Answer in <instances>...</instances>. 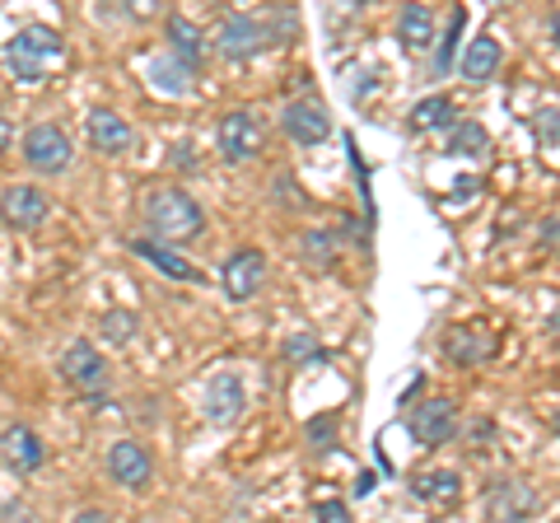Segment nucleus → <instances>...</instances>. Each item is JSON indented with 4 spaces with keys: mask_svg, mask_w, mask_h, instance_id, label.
<instances>
[{
    "mask_svg": "<svg viewBox=\"0 0 560 523\" xmlns=\"http://www.w3.org/2000/svg\"><path fill=\"white\" fill-rule=\"evenodd\" d=\"M500 61H504V51H500V43L490 38V33H481V38H471L467 43V51H463V61H458V75L467 80V84H486V80H495V71H500Z\"/></svg>",
    "mask_w": 560,
    "mask_h": 523,
    "instance_id": "obj_18",
    "label": "nucleus"
},
{
    "mask_svg": "<svg viewBox=\"0 0 560 523\" xmlns=\"http://www.w3.org/2000/svg\"><path fill=\"white\" fill-rule=\"evenodd\" d=\"M150 80H154V90H164V94H187L191 84H197V71H191L187 61H178L173 51H164V57H154L150 61Z\"/></svg>",
    "mask_w": 560,
    "mask_h": 523,
    "instance_id": "obj_22",
    "label": "nucleus"
},
{
    "mask_svg": "<svg viewBox=\"0 0 560 523\" xmlns=\"http://www.w3.org/2000/svg\"><path fill=\"white\" fill-rule=\"evenodd\" d=\"M533 127H537V141H541V146H560V103L541 108Z\"/></svg>",
    "mask_w": 560,
    "mask_h": 523,
    "instance_id": "obj_30",
    "label": "nucleus"
},
{
    "mask_svg": "<svg viewBox=\"0 0 560 523\" xmlns=\"http://www.w3.org/2000/svg\"><path fill=\"white\" fill-rule=\"evenodd\" d=\"M108 477L121 486V491H150L154 481V453L140 440H117L108 444Z\"/></svg>",
    "mask_w": 560,
    "mask_h": 523,
    "instance_id": "obj_10",
    "label": "nucleus"
},
{
    "mask_svg": "<svg viewBox=\"0 0 560 523\" xmlns=\"http://www.w3.org/2000/svg\"><path fill=\"white\" fill-rule=\"evenodd\" d=\"M75 519H80V523H98V519H108V514H103V510H80Z\"/></svg>",
    "mask_w": 560,
    "mask_h": 523,
    "instance_id": "obj_35",
    "label": "nucleus"
},
{
    "mask_svg": "<svg viewBox=\"0 0 560 523\" xmlns=\"http://www.w3.org/2000/svg\"><path fill=\"white\" fill-rule=\"evenodd\" d=\"M463 28H467V10H463V5H453L448 28L440 33V47H434V57H430V75H448V71H453V51H458Z\"/></svg>",
    "mask_w": 560,
    "mask_h": 523,
    "instance_id": "obj_25",
    "label": "nucleus"
},
{
    "mask_svg": "<svg viewBox=\"0 0 560 523\" xmlns=\"http://www.w3.org/2000/svg\"><path fill=\"white\" fill-rule=\"evenodd\" d=\"M490 5H510V0H490Z\"/></svg>",
    "mask_w": 560,
    "mask_h": 523,
    "instance_id": "obj_38",
    "label": "nucleus"
},
{
    "mask_svg": "<svg viewBox=\"0 0 560 523\" xmlns=\"http://www.w3.org/2000/svg\"><path fill=\"white\" fill-rule=\"evenodd\" d=\"M313 519L341 523V519H350V504H346V500H318V504H313Z\"/></svg>",
    "mask_w": 560,
    "mask_h": 523,
    "instance_id": "obj_31",
    "label": "nucleus"
},
{
    "mask_svg": "<svg viewBox=\"0 0 560 523\" xmlns=\"http://www.w3.org/2000/svg\"><path fill=\"white\" fill-rule=\"evenodd\" d=\"M215 47L224 61H253L261 51H271V33L261 14H224V24L215 33Z\"/></svg>",
    "mask_w": 560,
    "mask_h": 523,
    "instance_id": "obj_4",
    "label": "nucleus"
},
{
    "mask_svg": "<svg viewBox=\"0 0 560 523\" xmlns=\"http://www.w3.org/2000/svg\"><path fill=\"white\" fill-rule=\"evenodd\" d=\"M453 121H458V108H453V98H444V94H430V98H420L411 108V127L416 131H448Z\"/></svg>",
    "mask_w": 560,
    "mask_h": 523,
    "instance_id": "obj_23",
    "label": "nucleus"
},
{
    "mask_svg": "<svg viewBox=\"0 0 560 523\" xmlns=\"http://www.w3.org/2000/svg\"><path fill=\"white\" fill-rule=\"evenodd\" d=\"M145 230L160 243H191L206 230V211L183 187H154L145 197Z\"/></svg>",
    "mask_w": 560,
    "mask_h": 523,
    "instance_id": "obj_2",
    "label": "nucleus"
},
{
    "mask_svg": "<svg viewBox=\"0 0 560 523\" xmlns=\"http://www.w3.org/2000/svg\"><path fill=\"white\" fill-rule=\"evenodd\" d=\"M337 426H341V421H337L331 411H327V416H313V421L304 426V430H308V444L318 449V453H327L331 444H337Z\"/></svg>",
    "mask_w": 560,
    "mask_h": 523,
    "instance_id": "obj_29",
    "label": "nucleus"
},
{
    "mask_svg": "<svg viewBox=\"0 0 560 523\" xmlns=\"http://www.w3.org/2000/svg\"><path fill=\"white\" fill-rule=\"evenodd\" d=\"M280 131H285L294 146H304V150L323 146L327 136H331L327 103H323V98H290L285 113H280Z\"/></svg>",
    "mask_w": 560,
    "mask_h": 523,
    "instance_id": "obj_9",
    "label": "nucleus"
},
{
    "mask_svg": "<svg viewBox=\"0 0 560 523\" xmlns=\"http://www.w3.org/2000/svg\"><path fill=\"white\" fill-rule=\"evenodd\" d=\"M551 430H556V434H560V411H556V416H551Z\"/></svg>",
    "mask_w": 560,
    "mask_h": 523,
    "instance_id": "obj_37",
    "label": "nucleus"
},
{
    "mask_svg": "<svg viewBox=\"0 0 560 523\" xmlns=\"http://www.w3.org/2000/svg\"><path fill=\"white\" fill-rule=\"evenodd\" d=\"M490 150V136L481 121H453L448 127V154H458V160H481V154Z\"/></svg>",
    "mask_w": 560,
    "mask_h": 523,
    "instance_id": "obj_24",
    "label": "nucleus"
},
{
    "mask_svg": "<svg viewBox=\"0 0 560 523\" xmlns=\"http://www.w3.org/2000/svg\"><path fill=\"white\" fill-rule=\"evenodd\" d=\"M551 38H556V47H560V10L551 14Z\"/></svg>",
    "mask_w": 560,
    "mask_h": 523,
    "instance_id": "obj_36",
    "label": "nucleus"
},
{
    "mask_svg": "<svg viewBox=\"0 0 560 523\" xmlns=\"http://www.w3.org/2000/svg\"><path fill=\"white\" fill-rule=\"evenodd\" d=\"M47 220H51V201H47V191L28 187V183H14V187L0 191V224H5V230L33 234V230H43Z\"/></svg>",
    "mask_w": 560,
    "mask_h": 523,
    "instance_id": "obj_7",
    "label": "nucleus"
},
{
    "mask_svg": "<svg viewBox=\"0 0 560 523\" xmlns=\"http://www.w3.org/2000/svg\"><path fill=\"white\" fill-rule=\"evenodd\" d=\"M300 253H304L308 267L327 271L331 262H337V239H331V230H308V234L300 239Z\"/></svg>",
    "mask_w": 560,
    "mask_h": 523,
    "instance_id": "obj_26",
    "label": "nucleus"
},
{
    "mask_svg": "<svg viewBox=\"0 0 560 523\" xmlns=\"http://www.w3.org/2000/svg\"><path fill=\"white\" fill-rule=\"evenodd\" d=\"M121 10H127L131 20H150V14H160V0H121Z\"/></svg>",
    "mask_w": 560,
    "mask_h": 523,
    "instance_id": "obj_32",
    "label": "nucleus"
},
{
    "mask_svg": "<svg viewBox=\"0 0 560 523\" xmlns=\"http://www.w3.org/2000/svg\"><path fill=\"white\" fill-rule=\"evenodd\" d=\"M243 407H248V388H243V379L234 370H220L206 383V421L210 426H234Z\"/></svg>",
    "mask_w": 560,
    "mask_h": 523,
    "instance_id": "obj_13",
    "label": "nucleus"
},
{
    "mask_svg": "<svg viewBox=\"0 0 560 523\" xmlns=\"http://www.w3.org/2000/svg\"><path fill=\"white\" fill-rule=\"evenodd\" d=\"M24 164L33 173H43V178H57V173H66L70 164H75V146H70V136L57 127V121H38V127L24 131Z\"/></svg>",
    "mask_w": 560,
    "mask_h": 523,
    "instance_id": "obj_3",
    "label": "nucleus"
},
{
    "mask_svg": "<svg viewBox=\"0 0 560 523\" xmlns=\"http://www.w3.org/2000/svg\"><path fill=\"white\" fill-rule=\"evenodd\" d=\"M411 496L425 500V504H440V510H453L463 500V477L453 467H440V473H420L411 481Z\"/></svg>",
    "mask_w": 560,
    "mask_h": 523,
    "instance_id": "obj_20",
    "label": "nucleus"
},
{
    "mask_svg": "<svg viewBox=\"0 0 560 523\" xmlns=\"http://www.w3.org/2000/svg\"><path fill=\"white\" fill-rule=\"evenodd\" d=\"M215 146L224 164H248L261 154V127L248 108H230L215 121Z\"/></svg>",
    "mask_w": 560,
    "mask_h": 523,
    "instance_id": "obj_6",
    "label": "nucleus"
},
{
    "mask_svg": "<svg viewBox=\"0 0 560 523\" xmlns=\"http://www.w3.org/2000/svg\"><path fill=\"white\" fill-rule=\"evenodd\" d=\"M434 38H440V33H434L430 5H420V0H407V5L397 10V43L407 47V51H430Z\"/></svg>",
    "mask_w": 560,
    "mask_h": 523,
    "instance_id": "obj_17",
    "label": "nucleus"
},
{
    "mask_svg": "<svg viewBox=\"0 0 560 523\" xmlns=\"http://www.w3.org/2000/svg\"><path fill=\"white\" fill-rule=\"evenodd\" d=\"M541 248L560 253V216H556V220H547V230H541Z\"/></svg>",
    "mask_w": 560,
    "mask_h": 523,
    "instance_id": "obj_33",
    "label": "nucleus"
},
{
    "mask_svg": "<svg viewBox=\"0 0 560 523\" xmlns=\"http://www.w3.org/2000/svg\"><path fill=\"white\" fill-rule=\"evenodd\" d=\"M407 430H411V440L420 449H440L458 434V407H453L448 397H425L420 407H411Z\"/></svg>",
    "mask_w": 560,
    "mask_h": 523,
    "instance_id": "obj_8",
    "label": "nucleus"
},
{
    "mask_svg": "<svg viewBox=\"0 0 560 523\" xmlns=\"http://www.w3.org/2000/svg\"><path fill=\"white\" fill-rule=\"evenodd\" d=\"M486 514L490 519H533L537 514V496L518 477H495L486 486Z\"/></svg>",
    "mask_w": 560,
    "mask_h": 523,
    "instance_id": "obj_15",
    "label": "nucleus"
},
{
    "mask_svg": "<svg viewBox=\"0 0 560 523\" xmlns=\"http://www.w3.org/2000/svg\"><path fill=\"white\" fill-rule=\"evenodd\" d=\"M285 360H290V364H323L327 351H323V346L313 341L308 333H294V337L285 341Z\"/></svg>",
    "mask_w": 560,
    "mask_h": 523,
    "instance_id": "obj_28",
    "label": "nucleus"
},
{
    "mask_svg": "<svg viewBox=\"0 0 560 523\" xmlns=\"http://www.w3.org/2000/svg\"><path fill=\"white\" fill-rule=\"evenodd\" d=\"M61 374L70 388H80L90 403H103V388H108V360L94 341H70L61 356Z\"/></svg>",
    "mask_w": 560,
    "mask_h": 523,
    "instance_id": "obj_5",
    "label": "nucleus"
},
{
    "mask_svg": "<svg viewBox=\"0 0 560 523\" xmlns=\"http://www.w3.org/2000/svg\"><path fill=\"white\" fill-rule=\"evenodd\" d=\"M168 51L201 75V66H206V33L191 20H183V14H168Z\"/></svg>",
    "mask_w": 560,
    "mask_h": 523,
    "instance_id": "obj_21",
    "label": "nucleus"
},
{
    "mask_svg": "<svg viewBox=\"0 0 560 523\" xmlns=\"http://www.w3.org/2000/svg\"><path fill=\"white\" fill-rule=\"evenodd\" d=\"M131 253L136 257H145L154 271H164L168 281H201V271L191 267V262H183L178 253H173V243H160V239H131Z\"/></svg>",
    "mask_w": 560,
    "mask_h": 523,
    "instance_id": "obj_16",
    "label": "nucleus"
},
{
    "mask_svg": "<svg viewBox=\"0 0 560 523\" xmlns=\"http://www.w3.org/2000/svg\"><path fill=\"white\" fill-rule=\"evenodd\" d=\"M10 141H14V127H10V117H5V113H0V154H5V150H10Z\"/></svg>",
    "mask_w": 560,
    "mask_h": 523,
    "instance_id": "obj_34",
    "label": "nucleus"
},
{
    "mask_svg": "<svg viewBox=\"0 0 560 523\" xmlns=\"http://www.w3.org/2000/svg\"><path fill=\"white\" fill-rule=\"evenodd\" d=\"M0 463L10 467V473H38V467L47 463V444H43V434L38 430H28V426H5L0 430Z\"/></svg>",
    "mask_w": 560,
    "mask_h": 523,
    "instance_id": "obj_12",
    "label": "nucleus"
},
{
    "mask_svg": "<svg viewBox=\"0 0 560 523\" xmlns=\"http://www.w3.org/2000/svg\"><path fill=\"white\" fill-rule=\"evenodd\" d=\"M220 286L234 304H248L253 294H261V286H267V257H261V248H238L224 257Z\"/></svg>",
    "mask_w": 560,
    "mask_h": 523,
    "instance_id": "obj_11",
    "label": "nucleus"
},
{
    "mask_svg": "<svg viewBox=\"0 0 560 523\" xmlns=\"http://www.w3.org/2000/svg\"><path fill=\"white\" fill-rule=\"evenodd\" d=\"M136 327H140V318L131 309H108L98 318V333H103V341H113V346H127L131 337H136Z\"/></svg>",
    "mask_w": 560,
    "mask_h": 523,
    "instance_id": "obj_27",
    "label": "nucleus"
},
{
    "mask_svg": "<svg viewBox=\"0 0 560 523\" xmlns=\"http://www.w3.org/2000/svg\"><path fill=\"white\" fill-rule=\"evenodd\" d=\"M444 356L453 364H463V370H471V364H486L495 356V341H490V333H477V327H453L444 337Z\"/></svg>",
    "mask_w": 560,
    "mask_h": 523,
    "instance_id": "obj_19",
    "label": "nucleus"
},
{
    "mask_svg": "<svg viewBox=\"0 0 560 523\" xmlns=\"http://www.w3.org/2000/svg\"><path fill=\"white\" fill-rule=\"evenodd\" d=\"M84 136H90V146L98 154H108V160H117V154H127L136 150V131H131V121L113 113V108H94L90 117H84Z\"/></svg>",
    "mask_w": 560,
    "mask_h": 523,
    "instance_id": "obj_14",
    "label": "nucleus"
},
{
    "mask_svg": "<svg viewBox=\"0 0 560 523\" xmlns=\"http://www.w3.org/2000/svg\"><path fill=\"white\" fill-rule=\"evenodd\" d=\"M66 61V38L47 24H28L5 43V71L20 84H43L61 71Z\"/></svg>",
    "mask_w": 560,
    "mask_h": 523,
    "instance_id": "obj_1",
    "label": "nucleus"
}]
</instances>
